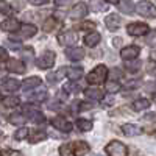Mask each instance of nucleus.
<instances>
[{
  "instance_id": "58836bf2",
  "label": "nucleus",
  "mask_w": 156,
  "mask_h": 156,
  "mask_svg": "<svg viewBox=\"0 0 156 156\" xmlns=\"http://www.w3.org/2000/svg\"><path fill=\"white\" fill-rule=\"evenodd\" d=\"M73 3V0H55V5L59 8H67Z\"/></svg>"
},
{
  "instance_id": "9b49d317",
  "label": "nucleus",
  "mask_w": 156,
  "mask_h": 156,
  "mask_svg": "<svg viewBox=\"0 0 156 156\" xmlns=\"http://www.w3.org/2000/svg\"><path fill=\"white\" fill-rule=\"evenodd\" d=\"M6 69H8L9 72H14V73H23V72H25V64H23L20 59L11 58V59H8V62H6Z\"/></svg>"
},
{
  "instance_id": "ea45409f",
  "label": "nucleus",
  "mask_w": 156,
  "mask_h": 156,
  "mask_svg": "<svg viewBox=\"0 0 156 156\" xmlns=\"http://www.w3.org/2000/svg\"><path fill=\"white\" fill-rule=\"evenodd\" d=\"M109 76L112 78V81H114V80H119V78H122L123 73H122L120 69H112V70L109 72Z\"/></svg>"
},
{
  "instance_id": "c756f323",
  "label": "nucleus",
  "mask_w": 156,
  "mask_h": 156,
  "mask_svg": "<svg viewBox=\"0 0 156 156\" xmlns=\"http://www.w3.org/2000/svg\"><path fill=\"white\" fill-rule=\"evenodd\" d=\"M58 25H59V22H58L55 17H48V19H45V22H44V31H47V33L53 31L55 28H58Z\"/></svg>"
},
{
  "instance_id": "a19ab883",
  "label": "nucleus",
  "mask_w": 156,
  "mask_h": 156,
  "mask_svg": "<svg viewBox=\"0 0 156 156\" xmlns=\"http://www.w3.org/2000/svg\"><path fill=\"white\" fill-rule=\"evenodd\" d=\"M81 28L83 30H95V23L94 22H83Z\"/></svg>"
},
{
  "instance_id": "473e14b6",
  "label": "nucleus",
  "mask_w": 156,
  "mask_h": 156,
  "mask_svg": "<svg viewBox=\"0 0 156 156\" xmlns=\"http://www.w3.org/2000/svg\"><path fill=\"white\" fill-rule=\"evenodd\" d=\"M28 98H30L31 101H44V100H47V90L42 89V90H39V92H34V94H31Z\"/></svg>"
},
{
  "instance_id": "72a5a7b5",
  "label": "nucleus",
  "mask_w": 156,
  "mask_h": 156,
  "mask_svg": "<svg viewBox=\"0 0 156 156\" xmlns=\"http://www.w3.org/2000/svg\"><path fill=\"white\" fill-rule=\"evenodd\" d=\"M59 154L61 156H75L72 150V144H62L59 147Z\"/></svg>"
},
{
  "instance_id": "aec40b11",
  "label": "nucleus",
  "mask_w": 156,
  "mask_h": 156,
  "mask_svg": "<svg viewBox=\"0 0 156 156\" xmlns=\"http://www.w3.org/2000/svg\"><path fill=\"white\" fill-rule=\"evenodd\" d=\"M39 84H41V78L39 76H30V78H27V80H23L22 89L23 90H30L33 87H37Z\"/></svg>"
},
{
  "instance_id": "4d7b16f0",
  "label": "nucleus",
  "mask_w": 156,
  "mask_h": 156,
  "mask_svg": "<svg viewBox=\"0 0 156 156\" xmlns=\"http://www.w3.org/2000/svg\"><path fill=\"white\" fill-rule=\"evenodd\" d=\"M154 101H156V95H154Z\"/></svg>"
},
{
  "instance_id": "2f4dec72",
  "label": "nucleus",
  "mask_w": 156,
  "mask_h": 156,
  "mask_svg": "<svg viewBox=\"0 0 156 156\" xmlns=\"http://www.w3.org/2000/svg\"><path fill=\"white\" fill-rule=\"evenodd\" d=\"M140 67V61L139 59H133V61H126L125 62V69L128 72H137Z\"/></svg>"
},
{
  "instance_id": "f257e3e1",
  "label": "nucleus",
  "mask_w": 156,
  "mask_h": 156,
  "mask_svg": "<svg viewBox=\"0 0 156 156\" xmlns=\"http://www.w3.org/2000/svg\"><path fill=\"white\" fill-rule=\"evenodd\" d=\"M106 75H108L106 66L100 64V66H97L92 72L87 75V83H90V84H100V83H103L106 80Z\"/></svg>"
},
{
  "instance_id": "f3484780",
  "label": "nucleus",
  "mask_w": 156,
  "mask_h": 156,
  "mask_svg": "<svg viewBox=\"0 0 156 156\" xmlns=\"http://www.w3.org/2000/svg\"><path fill=\"white\" fill-rule=\"evenodd\" d=\"M72 150H73L75 156H83V154H86L89 151V145L86 144V142L76 140V142H72Z\"/></svg>"
},
{
  "instance_id": "79ce46f5",
  "label": "nucleus",
  "mask_w": 156,
  "mask_h": 156,
  "mask_svg": "<svg viewBox=\"0 0 156 156\" xmlns=\"http://www.w3.org/2000/svg\"><path fill=\"white\" fill-rule=\"evenodd\" d=\"M6 59H8V51L3 47H0V62H3Z\"/></svg>"
},
{
  "instance_id": "4be33fe9",
  "label": "nucleus",
  "mask_w": 156,
  "mask_h": 156,
  "mask_svg": "<svg viewBox=\"0 0 156 156\" xmlns=\"http://www.w3.org/2000/svg\"><path fill=\"white\" fill-rule=\"evenodd\" d=\"M84 95L89 98V100H101V97H103V94H101V90L100 89H97V87H87L86 90H84Z\"/></svg>"
},
{
  "instance_id": "bb28decb",
  "label": "nucleus",
  "mask_w": 156,
  "mask_h": 156,
  "mask_svg": "<svg viewBox=\"0 0 156 156\" xmlns=\"http://www.w3.org/2000/svg\"><path fill=\"white\" fill-rule=\"evenodd\" d=\"M20 103V100H19V97H14V95H8V97H5L3 100H2V105L5 106V108H14V106H17Z\"/></svg>"
},
{
  "instance_id": "ddd939ff",
  "label": "nucleus",
  "mask_w": 156,
  "mask_h": 156,
  "mask_svg": "<svg viewBox=\"0 0 156 156\" xmlns=\"http://www.w3.org/2000/svg\"><path fill=\"white\" fill-rule=\"evenodd\" d=\"M66 56L70 61H81L84 58V50L80 47H70L66 50Z\"/></svg>"
},
{
  "instance_id": "9d476101",
  "label": "nucleus",
  "mask_w": 156,
  "mask_h": 156,
  "mask_svg": "<svg viewBox=\"0 0 156 156\" xmlns=\"http://www.w3.org/2000/svg\"><path fill=\"white\" fill-rule=\"evenodd\" d=\"M137 55H139V47H136V45H128V47H125V48L120 50V56L125 61L137 59Z\"/></svg>"
},
{
  "instance_id": "6e6d98bb",
  "label": "nucleus",
  "mask_w": 156,
  "mask_h": 156,
  "mask_svg": "<svg viewBox=\"0 0 156 156\" xmlns=\"http://www.w3.org/2000/svg\"><path fill=\"white\" fill-rule=\"evenodd\" d=\"M106 2H108V3H117L119 0H106Z\"/></svg>"
},
{
  "instance_id": "39448f33",
  "label": "nucleus",
  "mask_w": 156,
  "mask_h": 156,
  "mask_svg": "<svg viewBox=\"0 0 156 156\" xmlns=\"http://www.w3.org/2000/svg\"><path fill=\"white\" fill-rule=\"evenodd\" d=\"M148 25L147 23H140V22H134V23H129L126 27V31L128 34L131 36H144L148 33Z\"/></svg>"
},
{
  "instance_id": "0eeeda50",
  "label": "nucleus",
  "mask_w": 156,
  "mask_h": 156,
  "mask_svg": "<svg viewBox=\"0 0 156 156\" xmlns=\"http://www.w3.org/2000/svg\"><path fill=\"white\" fill-rule=\"evenodd\" d=\"M51 125H53L56 129H59V131H64V133H70L72 131V123L67 119L61 117V115L53 117V119H51Z\"/></svg>"
},
{
  "instance_id": "8fccbe9b",
  "label": "nucleus",
  "mask_w": 156,
  "mask_h": 156,
  "mask_svg": "<svg viewBox=\"0 0 156 156\" xmlns=\"http://www.w3.org/2000/svg\"><path fill=\"white\" fill-rule=\"evenodd\" d=\"M12 5H14V9H22V6H23V3H22V0H16V2L14 3H12Z\"/></svg>"
},
{
  "instance_id": "393cba45",
  "label": "nucleus",
  "mask_w": 156,
  "mask_h": 156,
  "mask_svg": "<svg viewBox=\"0 0 156 156\" xmlns=\"http://www.w3.org/2000/svg\"><path fill=\"white\" fill-rule=\"evenodd\" d=\"M150 106V101L147 100V98H139V100H136V101H133V105H131V108H133V111H145L147 108Z\"/></svg>"
},
{
  "instance_id": "4468645a",
  "label": "nucleus",
  "mask_w": 156,
  "mask_h": 156,
  "mask_svg": "<svg viewBox=\"0 0 156 156\" xmlns=\"http://www.w3.org/2000/svg\"><path fill=\"white\" fill-rule=\"evenodd\" d=\"M122 133L125 134V136H139L140 133H142V128L139 126V125H133V123H125V125H122Z\"/></svg>"
},
{
  "instance_id": "c9c22d12",
  "label": "nucleus",
  "mask_w": 156,
  "mask_h": 156,
  "mask_svg": "<svg viewBox=\"0 0 156 156\" xmlns=\"http://www.w3.org/2000/svg\"><path fill=\"white\" fill-rule=\"evenodd\" d=\"M28 133H30V129H28V128H23V126H22V128H19L17 131L14 133V139H16V140H23L25 137L28 136Z\"/></svg>"
},
{
  "instance_id": "13d9d810",
  "label": "nucleus",
  "mask_w": 156,
  "mask_h": 156,
  "mask_svg": "<svg viewBox=\"0 0 156 156\" xmlns=\"http://www.w3.org/2000/svg\"><path fill=\"white\" fill-rule=\"evenodd\" d=\"M95 156H100V154H95Z\"/></svg>"
},
{
  "instance_id": "20e7f679",
  "label": "nucleus",
  "mask_w": 156,
  "mask_h": 156,
  "mask_svg": "<svg viewBox=\"0 0 156 156\" xmlns=\"http://www.w3.org/2000/svg\"><path fill=\"white\" fill-rule=\"evenodd\" d=\"M55 59H56V56H55L53 51L47 50V51H44V53L36 59V66H37L39 69H44V70H45V69H50V67H53Z\"/></svg>"
},
{
  "instance_id": "e433bc0d",
  "label": "nucleus",
  "mask_w": 156,
  "mask_h": 156,
  "mask_svg": "<svg viewBox=\"0 0 156 156\" xmlns=\"http://www.w3.org/2000/svg\"><path fill=\"white\" fill-rule=\"evenodd\" d=\"M145 44H147L148 47H154V45H156V30H153V31H150V33L147 34Z\"/></svg>"
},
{
  "instance_id": "b1692460",
  "label": "nucleus",
  "mask_w": 156,
  "mask_h": 156,
  "mask_svg": "<svg viewBox=\"0 0 156 156\" xmlns=\"http://www.w3.org/2000/svg\"><path fill=\"white\" fill-rule=\"evenodd\" d=\"M47 137V133L42 131V129H33L30 133V142L31 144H37V142H41Z\"/></svg>"
},
{
  "instance_id": "f704fd0d",
  "label": "nucleus",
  "mask_w": 156,
  "mask_h": 156,
  "mask_svg": "<svg viewBox=\"0 0 156 156\" xmlns=\"http://www.w3.org/2000/svg\"><path fill=\"white\" fill-rule=\"evenodd\" d=\"M106 90H108V94H115V92H119L120 90V84L117 83V81H108L106 83Z\"/></svg>"
},
{
  "instance_id": "1a4fd4ad",
  "label": "nucleus",
  "mask_w": 156,
  "mask_h": 156,
  "mask_svg": "<svg viewBox=\"0 0 156 156\" xmlns=\"http://www.w3.org/2000/svg\"><path fill=\"white\" fill-rule=\"evenodd\" d=\"M76 39H78L76 33L70 31V30L69 31H62L61 34H58V42L61 45H72V44L76 42Z\"/></svg>"
},
{
  "instance_id": "7c9ffc66",
  "label": "nucleus",
  "mask_w": 156,
  "mask_h": 156,
  "mask_svg": "<svg viewBox=\"0 0 156 156\" xmlns=\"http://www.w3.org/2000/svg\"><path fill=\"white\" fill-rule=\"evenodd\" d=\"M76 126L80 128V131H90V129H92V122L89 119H78Z\"/></svg>"
},
{
  "instance_id": "de8ad7c7",
  "label": "nucleus",
  "mask_w": 156,
  "mask_h": 156,
  "mask_svg": "<svg viewBox=\"0 0 156 156\" xmlns=\"http://www.w3.org/2000/svg\"><path fill=\"white\" fill-rule=\"evenodd\" d=\"M28 2H30L31 5H44V3L48 2V0H28Z\"/></svg>"
},
{
  "instance_id": "423d86ee",
  "label": "nucleus",
  "mask_w": 156,
  "mask_h": 156,
  "mask_svg": "<svg viewBox=\"0 0 156 156\" xmlns=\"http://www.w3.org/2000/svg\"><path fill=\"white\" fill-rule=\"evenodd\" d=\"M23 115H27L30 120H33L34 123H44L45 122V117H44V114L42 112H39V111H36V109H33L31 108V105H23Z\"/></svg>"
},
{
  "instance_id": "603ef678",
  "label": "nucleus",
  "mask_w": 156,
  "mask_h": 156,
  "mask_svg": "<svg viewBox=\"0 0 156 156\" xmlns=\"http://www.w3.org/2000/svg\"><path fill=\"white\" fill-rule=\"evenodd\" d=\"M112 42H114L115 47H119V45L122 44V39H120V37H114V39H112Z\"/></svg>"
},
{
  "instance_id": "09e8293b",
  "label": "nucleus",
  "mask_w": 156,
  "mask_h": 156,
  "mask_svg": "<svg viewBox=\"0 0 156 156\" xmlns=\"http://www.w3.org/2000/svg\"><path fill=\"white\" fill-rule=\"evenodd\" d=\"M6 80V70H3V69H0V83L3 84V81Z\"/></svg>"
},
{
  "instance_id": "f8f14e48",
  "label": "nucleus",
  "mask_w": 156,
  "mask_h": 156,
  "mask_svg": "<svg viewBox=\"0 0 156 156\" xmlns=\"http://www.w3.org/2000/svg\"><path fill=\"white\" fill-rule=\"evenodd\" d=\"M105 25L108 27V30L115 31V30L122 25V19L117 16V14H108L106 19H105Z\"/></svg>"
},
{
  "instance_id": "6ab92c4d",
  "label": "nucleus",
  "mask_w": 156,
  "mask_h": 156,
  "mask_svg": "<svg viewBox=\"0 0 156 156\" xmlns=\"http://www.w3.org/2000/svg\"><path fill=\"white\" fill-rule=\"evenodd\" d=\"M37 28L34 27V25L31 23H25V25H20V36L25 37V39H28V37H33L36 34Z\"/></svg>"
},
{
  "instance_id": "dca6fc26",
  "label": "nucleus",
  "mask_w": 156,
  "mask_h": 156,
  "mask_svg": "<svg viewBox=\"0 0 156 156\" xmlns=\"http://www.w3.org/2000/svg\"><path fill=\"white\" fill-rule=\"evenodd\" d=\"M0 28H2L3 31H17L20 28V23H19L17 19H6V20L2 22Z\"/></svg>"
},
{
  "instance_id": "412c9836",
  "label": "nucleus",
  "mask_w": 156,
  "mask_h": 156,
  "mask_svg": "<svg viewBox=\"0 0 156 156\" xmlns=\"http://www.w3.org/2000/svg\"><path fill=\"white\" fill-rule=\"evenodd\" d=\"M100 34L97 33V31H92V33H89V34H86L84 36V44L87 45V47H94V45H97L98 42H100Z\"/></svg>"
},
{
  "instance_id": "5fc2aeb1",
  "label": "nucleus",
  "mask_w": 156,
  "mask_h": 156,
  "mask_svg": "<svg viewBox=\"0 0 156 156\" xmlns=\"http://www.w3.org/2000/svg\"><path fill=\"white\" fill-rule=\"evenodd\" d=\"M150 56H151L153 61H156V51H151V55H150Z\"/></svg>"
},
{
  "instance_id": "6e6552de",
  "label": "nucleus",
  "mask_w": 156,
  "mask_h": 156,
  "mask_svg": "<svg viewBox=\"0 0 156 156\" xmlns=\"http://www.w3.org/2000/svg\"><path fill=\"white\" fill-rule=\"evenodd\" d=\"M86 14H87V6H86V3L80 2V3H76V5L70 9L69 17H70V19H73V20H78V19L86 17Z\"/></svg>"
},
{
  "instance_id": "c03bdc74",
  "label": "nucleus",
  "mask_w": 156,
  "mask_h": 156,
  "mask_svg": "<svg viewBox=\"0 0 156 156\" xmlns=\"http://www.w3.org/2000/svg\"><path fill=\"white\" fill-rule=\"evenodd\" d=\"M8 47L12 48V50H20L22 48V45L19 42H14V41H8Z\"/></svg>"
},
{
  "instance_id": "3c124183",
  "label": "nucleus",
  "mask_w": 156,
  "mask_h": 156,
  "mask_svg": "<svg viewBox=\"0 0 156 156\" xmlns=\"http://www.w3.org/2000/svg\"><path fill=\"white\" fill-rule=\"evenodd\" d=\"M23 55H25V58H27V59H30L31 55H33V50H31V48H27V50L23 51Z\"/></svg>"
},
{
  "instance_id": "bf43d9fd",
  "label": "nucleus",
  "mask_w": 156,
  "mask_h": 156,
  "mask_svg": "<svg viewBox=\"0 0 156 156\" xmlns=\"http://www.w3.org/2000/svg\"><path fill=\"white\" fill-rule=\"evenodd\" d=\"M0 134H2V131H0Z\"/></svg>"
},
{
  "instance_id": "a878e982",
  "label": "nucleus",
  "mask_w": 156,
  "mask_h": 156,
  "mask_svg": "<svg viewBox=\"0 0 156 156\" xmlns=\"http://www.w3.org/2000/svg\"><path fill=\"white\" fill-rule=\"evenodd\" d=\"M9 123H12V125H23L25 122H27V117H25L23 114H20V112H14V114H11L9 115Z\"/></svg>"
},
{
  "instance_id": "7ed1b4c3",
  "label": "nucleus",
  "mask_w": 156,
  "mask_h": 156,
  "mask_svg": "<svg viewBox=\"0 0 156 156\" xmlns=\"http://www.w3.org/2000/svg\"><path fill=\"white\" fill-rule=\"evenodd\" d=\"M105 151L108 153V156H126L128 154L126 145L122 144L120 140H111L105 147Z\"/></svg>"
},
{
  "instance_id": "cd10ccee",
  "label": "nucleus",
  "mask_w": 156,
  "mask_h": 156,
  "mask_svg": "<svg viewBox=\"0 0 156 156\" xmlns=\"http://www.w3.org/2000/svg\"><path fill=\"white\" fill-rule=\"evenodd\" d=\"M67 76L72 81L80 80V78L83 76V69L81 67H70V69H67Z\"/></svg>"
},
{
  "instance_id": "49530a36",
  "label": "nucleus",
  "mask_w": 156,
  "mask_h": 156,
  "mask_svg": "<svg viewBox=\"0 0 156 156\" xmlns=\"http://www.w3.org/2000/svg\"><path fill=\"white\" fill-rule=\"evenodd\" d=\"M75 89H76V84H73V83H69L64 86V90H69V92H73Z\"/></svg>"
},
{
  "instance_id": "37998d69",
  "label": "nucleus",
  "mask_w": 156,
  "mask_h": 156,
  "mask_svg": "<svg viewBox=\"0 0 156 156\" xmlns=\"http://www.w3.org/2000/svg\"><path fill=\"white\" fill-rule=\"evenodd\" d=\"M137 86H140V81L139 80H131V81H128V83H125V87H128V89H131V87H137Z\"/></svg>"
},
{
  "instance_id": "4c0bfd02",
  "label": "nucleus",
  "mask_w": 156,
  "mask_h": 156,
  "mask_svg": "<svg viewBox=\"0 0 156 156\" xmlns=\"http://www.w3.org/2000/svg\"><path fill=\"white\" fill-rule=\"evenodd\" d=\"M0 12H2V14H9L11 12V8H9L6 0H0Z\"/></svg>"
},
{
  "instance_id": "864d4df0",
  "label": "nucleus",
  "mask_w": 156,
  "mask_h": 156,
  "mask_svg": "<svg viewBox=\"0 0 156 156\" xmlns=\"http://www.w3.org/2000/svg\"><path fill=\"white\" fill-rule=\"evenodd\" d=\"M6 156H23V154H22L20 151H9Z\"/></svg>"
},
{
  "instance_id": "f03ea898",
  "label": "nucleus",
  "mask_w": 156,
  "mask_h": 156,
  "mask_svg": "<svg viewBox=\"0 0 156 156\" xmlns=\"http://www.w3.org/2000/svg\"><path fill=\"white\" fill-rule=\"evenodd\" d=\"M134 9L137 11V14L144 16V17H150V19L156 17V6L151 2H148V0H140Z\"/></svg>"
},
{
  "instance_id": "2eb2a0df",
  "label": "nucleus",
  "mask_w": 156,
  "mask_h": 156,
  "mask_svg": "<svg viewBox=\"0 0 156 156\" xmlns=\"http://www.w3.org/2000/svg\"><path fill=\"white\" fill-rule=\"evenodd\" d=\"M67 73V67H61L58 72H51V73H48L47 75V81H48V84H56L58 81H61V78Z\"/></svg>"
},
{
  "instance_id": "c85d7f7f",
  "label": "nucleus",
  "mask_w": 156,
  "mask_h": 156,
  "mask_svg": "<svg viewBox=\"0 0 156 156\" xmlns=\"http://www.w3.org/2000/svg\"><path fill=\"white\" fill-rule=\"evenodd\" d=\"M89 6L95 12H103V11H106V8H108L101 0H89Z\"/></svg>"
},
{
  "instance_id": "a18cd8bd",
  "label": "nucleus",
  "mask_w": 156,
  "mask_h": 156,
  "mask_svg": "<svg viewBox=\"0 0 156 156\" xmlns=\"http://www.w3.org/2000/svg\"><path fill=\"white\" fill-rule=\"evenodd\" d=\"M90 108H92V103H87V101H84V103L81 101V103H80V109H81V111H87V109H90Z\"/></svg>"
},
{
  "instance_id": "5701e85b",
  "label": "nucleus",
  "mask_w": 156,
  "mask_h": 156,
  "mask_svg": "<svg viewBox=\"0 0 156 156\" xmlns=\"http://www.w3.org/2000/svg\"><path fill=\"white\" fill-rule=\"evenodd\" d=\"M19 87H20V83L17 80H14V78H6L3 81V89L8 90V92H14Z\"/></svg>"
},
{
  "instance_id": "a211bd4d",
  "label": "nucleus",
  "mask_w": 156,
  "mask_h": 156,
  "mask_svg": "<svg viewBox=\"0 0 156 156\" xmlns=\"http://www.w3.org/2000/svg\"><path fill=\"white\" fill-rule=\"evenodd\" d=\"M117 8H119L120 12H123V14H131L134 11L133 0H119V2H117Z\"/></svg>"
}]
</instances>
